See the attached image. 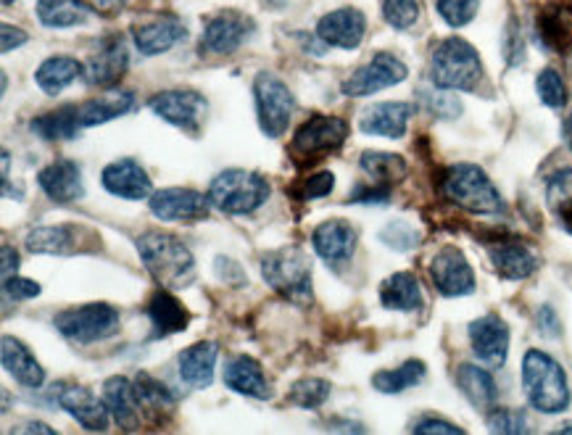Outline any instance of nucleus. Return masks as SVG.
Masks as SVG:
<instances>
[{
    "instance_id": "obj_20",
    "label": "nucleus",
    "mask_w": 572,
    "mask_h": 435,
    "mask_svg": "<svg viewBox=\"0 0 572 435\" xmlns=\"http://www.w3.org/2000/svg\"><path fill=\"white\" fill-rule=\"evenodd\" d=\"M417 114V106L406 101H385L372 103L359 114V130L372 138L399 140L409 130L412 116Z\"/></svg>"
},
{
    "instance_id": "obj_56",
    "label": "nucleus",
    "mask_w": 572,
    "mask_h": 435,
    "mask_svg": "<svg viewBox=\"0 0 572 435\" xmlns=\"http://www.w3.org/2000/svg\"><path fill=\"white\" fill-rule=\"evenodd\" d=\"M0 256H3V264H0V269H3V280L11 275H16V269H19V254H16L14 248L8 246V243H3V248H0Z\"/></svg>"
},
{
    "instance_id": "obj_23",
    "label": "nucleus",
    "mask_w": 572,
    "mask_h": 435,
    "mask_svg": "<svg viewBox=\"0 0 572 435\" xmlns=\"http://www.w3.org/2000/svg\"><path fill=\"white\" fill-rule=\"evenodd\" d=\"M37 185L58 206H69V203H77L85 196L82 169L72 159H56L48 167L40 169L37 172Z\"/></svg>"
},
{
    "instance_id": "obj_21",
    "label": "nucleus",
    "mask_w": 572,
    "mask_h": 435,
    "mask_svg": "<svg viewBox=\"0 0 572 435\" xmlns=\"http://www.w3.org/2000/svg\"><path fill=\"white\" fill-rule=\"evenodd\" d=\"M359 230L348 219H327L312 232V248L327 267H341L356 251Z\"/></svg>"
},
{
    "instance_id": "obj_32",
    "label": "nucleus",
    "mask_w": 572,
    "mask_h": 435,
    "mask_svg": "<svg viewBox=\"0 0 572 435\" xmlns=\"http://www.w3.org/2000/svg\"><path fill=\"white\" fill-rule=\"evenodd\" d=\"M457 388L462 391V396L470 401L478 412H491L496 401H499V388H496V380L488 370L478 367V364H459L457 367Z\"/></svg>"
},
{
    "instance_id": "obj_39",
    "label": "nucleus",
    "mask_w": 572,
    "mask_h": 435,
    "mask_svg": "<svg viewBox=\"0 0 572 435\" xmlns=\"http://www.w3.org/2000/svg\"><path fill=\"white\" fill-rule=\"evenodd\" d=\"M135 391H138L140 406H143L145 414H151V417H167V414H172L174 409L172 391L153 375L140 372V375L135 377Z\"/></svg>"
},
{
    "instance_id": "obj_8",
    "label": "nucleus",
    "mask_w": 572,
    "mask_h": 435,
    "mask_svg": "<svg viewBox=\"0 0 572 435\" xmlns=\"http://www.w3.org/2000/svg\"><path fill=\"white\" fill-rule=\"evenodd\" d=\"M254 101L261 135H267L269 140L283 138L296 111V98L290 87L277 74L259 72L254 80Z\"/></svg>"
},
{
    "instance_id": "obj_48",
    "label": "nucleus",
    "mask_w": 572,
    "mask_h": 435,
    "mask_svg": "<svg viewBox=\"0 0 572 435\" xmlns=\"http://www.w3.org/2000/svg\"><path fill=\"white\" fill-rule=\"evenodd\" d=\"M449 93L451 90H441V87H435V93H422L430 114L438 116V119H457L462 114V103L457 98H451Z\"/></svg>"
},
{
    "instance_id": "obj_50",
    "label": "nucleus",
    "mask_w": 572,
    "mask_h": 435,
    "mask_svg": "<svg viewBox=\"0 0 572 435\" xmlns=\"http://www.w3.org/2000/svg\"><path fill=\"white\" fill-rule=\"evenodd\" d=\"M40 283L35 280H29V277H19V275H11L3 280V293L8 298H14V301H29V298H37L40 296Z\"/></svg>"
},
{
    "instance_id": "obj_26",
    "label": "nucleus",
    "mask_w": 572,
    "mask_h": 435,
    "mask_svg": "<svg viewBox=\"0 0 572 435\" xmlns=\"http://www.w3.org/2000/svg\"><path fill=\"white\" fill-rule=\"evenodd\" d=\"M101 396L111 412V420L122 430H138L140 417H143V406H140L138 391H135V380L124 375L109 377L101 388Z\"/></svg>"
},
{
    "instance_id": "obj_16",
    "label": "nucleus",
    "mask_w": 572,
    "mask_h": 435,
    "mask_svg": "<svg viewBox=\"0 0 572 435\" xmlns=\"http://www.w3.org/2000/svg\"><path fill=\"white\" fill-rule=\"evenodd\" d=\"M470 346L486 367H504L509 356V325L499 314H483L467 327Z\"/></svg>"
},
{
    "instance_id": "obj_55",
    "label": "nucleus",
    "mask_w": 572,
    "mask_h": 435,
    "mask_svg": "<svg viewBox=\"0 0 572 435\" xmlns=\"http://www.w3.org/2000/svg\"><path fill=\"white\" fill-rule=\"evenodd\" d=\"M0 35H3V53H11L16 48H22L29 40V35L22 27H11V24H3L0 27Z\"/></svg>"
},
{
    "instance_id": "obj_24",
    "label": "nucleus",
    "mask_w": 572,
    "mask_h": 435,
    "mask_svg": "<svg viewBox=\"0 0 572 435\" xmlns=\"http://www.w3.org/2000/svg\"><path fill=\"white\" fill-rule=\"evenodd\" d=\"M145 314L151 319V335H148L151 341L172 338V335L182 333V330L190 325L188 306L182 304L180 298L167 288H159L148 298Z\"/></svg>"
},
{
    "instance_id": "obj_33",
    "label": "nucleus",
    "mask_w": 572,
    "mask_h": 435,
    "mask_svg": "<svg viewBox=\"0 0 572 435\" xmlns=\"http://www.w3.org/2000/svg\"><path fill=\"white\" fill-rule=\"evenodd\" d=\"M135 106V95L130 90H106L98 98H90V101L80 103V124L82 130L87 127H101V124H109L119 116H124L127 111H132Z\"/></svg>"
},
{
    "instance_id": "obj_9",
    "label": "nucleus",
    "mask_w": 572,
    "mask_h": 435,
    "mask_svg": "<svg viewBox=\"0 0 572 435\" xmlns=\"http://www.w3.org/2000/svg\"><path fill=\"white\" fill-rule=\"evenodd\" d=\"M148 109L159 116L161 122L172 124L188 135H198L206 122V114H209V103L193 87H172V90L151 95Z\"/></svg>"
},
{
    "instance_id": "obj_47",
    "label": "nucleus",
    "mask_w": 572,
    "mask_h": 435,
    "mask_svg": "<svg viewBox=\"0 0 572 435\" xmlns=\"http://www.w3.org/2000/svg\"><path fill=\"white\" fill-rule=\"evenodd\" d=\"M488 430L491 433H528L525 414L517 409H493L488 412Z\"/></svg>"
},
{
    "instance_id": "obj_42",
    "label": "nucleus",
    "mask_w": 572,
    "mask_h": 435,
    "mask_svg": "<svg viewBox=\"0 0 572 435\" xmlns=\"http://www.w3.org/2000/svg\"><path fill=\"white\" fill-rule=\"evenodd\" d=\"M546 203L562 219L567 217V211H572V169H557L546 180Z\"/></svg>"
},
{
    "instance_id": "obj_58",
    "label": "nucleus",
    "mask_w": 572,
    "mask_h": 435,
    "mask_svg": "<svg viewBox=\"0 0 572 435\" xmlns=\"http://www.w3.org/2000/svg\"><path fill=\"white\" fill-rule=\"evenodd\" d=\"M22 433H45V435H53L56 430L51 425H43V422H27L22 428Z\"/></svg>"
},
{
    "instance_id": "obj_40",
    "label": "nucleus",
    "mask_w": 572,
    "mask_h": 435,
    "mask_svg": "<svg viewBox=\"0 0 572 435\" xmlns=\"http://www.w3.org/2000/svg\"><path fill=\"white\" fill-rule=\"evenodd\" d=\"M333 393V385L325 377H301L290 385L288 401L298 409H319Z\"/></svg>"
},
{
    "instance_id": "obj_17",
    "label": "nucleus",
    "mask_w": 572,
    "mask_h": 435,
    "mask_svg": "<svg viewBox=\"0 0 572 435\" xmlns=\"http://www.w3.org/2000/svg\"><path fill=\"white\" fill-rule=\"evenodd\" d=\"M185 37H188V24L172 14H159L140 24H132V43L140 56H161V53L172 51Z\"/></svg>"
},
{
    "instance_id": "obj_44",
    "label": "nucleus",
    "mask_w": 572,
    "mask_h": 435,
    "mask_svg": "<svg viewBox=\"0 0 572 435\" xmlns=\"http://www.w3.org/2000/svg\"><path fill=\"white\" fill-rule=\"evenodd\" d=\"M435 11L443 19V24L459 29L478 16L480 0H435Z\"/></svg>"
},
{
    "instance_id": "obj_28",
    "label": "nucleus",
    "mask_w": 572,
    "mask_h": 435,
    "mask_svg": "<svg viewBox=\"0 0 572 435\" xmlns=\"http://www.w3.org/2000/svg\"><path fill=\"white\" fill-rule=\"evenodd\" d=\"M225 385L230 391L240 393V396H248V399H272V385L264 375V367L248 354L232 356L230 362L225 364Z\"/></svg>"
},
{
    "instance_id": "obj_57",
    "label": "nucleus",
    "mask_w": 572,
    "mask_h": 435,
    "mask_svg": "<svg viewBox=\"0 0 572 435\" xmlns=\"http://www.w3.org/2000/svg\"><path fill=\"white\" fill-rule=\"evenodd\" d=\"M90 8L103 16H114L116 11L124 8V0H90Z\"/></svg>"
},
{
    "instance_id": "obj_13",
    "label": "nucleus",
    "mask_w": 572,
    "mask_h": 435,
    "mask_svg": "<svg viewBox=\"0 0 572 435\" xmlns=\"http://www.w3.org/2000/svg\"><path fill=\"white\" fill-rule=\"evenodd\" d=\"M209 209V196L193 188H161L148 198V211L159 222H198L209 217Z\"/></svg>"
},
{
    "instance_id": "obj_37",
    "label": "nucleus",
    "mask_w": 572,
    "mask_h": 435,
    "mask_svg": "<svg viewBox=\"0 0 572 435\" xmlns=\"http://www.w3.org/2000/svg\"><path fill=\"white\" fill-rule=\"evenodd\" d=\"M425 375H428V367H425L422 359H406L396 370L375 372L372 375V388L377 393H385V396H396V393H404L414 385H420Z\"/></svg>"
},
{
    "instance_id": "obj_41",
    "label": "nucleus",
    "mask_w": 572,
    "mask_h": 435,
    "mask_svg": "<svg viewBox=\"0 0 572 435\" xmlns=\"http://www.w3.org/2000/svg\"><path fill=\"white\" fill-rule=\"evenodd\" d=\"M377 238H380V243H385V246L391 248V251H401V254H406V251H412V248L420 246L422 232L414 225H409V222H404V219H396V222H388L383 230L377 232Z\"/></svg>"
},
{
    "instance_id": "obj_53",
    "label": "nucleus",
    "mask_w": 572,
    "mask_h": 435,
    "mask_svg": "<svg viewBox=\"0 0 572 435\" xmlns=\"http://www.w3.org/2000/svg\"><path fill=\"white\" fill-rule=\"evenodd\" d=\"M536 325H538V333L544 335V338H551V341H557L559 335H562V322H559L554 306H549V304H544L536 312Z\"/></svg>"
},
{
    "instance_id": "obj_49",
    "label": "nucleus",
    "mask_w": 572,
    "mask_h": 435,
    "mask_svg": "<svg viewBox=\"0 0 572 435\" xmlns=\"http://www.w3.org/2000/svg\"><path fill=\"white\" fill-rule=\"evenodd\" d=\"M391 201V188L388 185H356L351 193H348V203H359V206H385Z\"/></svg>"
},
{
    "instance_id": "obj_45",
    "label": "nucleus",
    "mask_w": 572,
    "mask_h": 435,
    "mask_svg": "<svg viewBox=\"0 0 572 435\" xmlns=\"http://www.w3.org/2000/svg\"><path fill=\"white\" fill-rule=\"evenodd\" d=\"M383 16L393 29H412L420 19V3L417 0H383Z\"/></svg>"
},
{
    "instance_id": "obj_29",
    "label": "nucleus",
    "mask_w": 572,
    "mask_h": 435,
    "mask_svg": "<svg viewBox=\"0 0 572 435\" xmlns=\"http://www.w3.org/2000/svg\"><path fill=\"white\" fill-rule=\"evenodd\" d=\"M488 256H491L493 269L499 272L504 280H525V277L536 275V269L541 267V259L530 246L517 243V240H499L488 246Z\"/></svg>"
},
{
    "instance_id": "obj_4",
    "label": "nucleus",
    "mask_w": 572,
    "mask_h": 435,
    "mask_svg": "<svg viewBox=\"0 0 572 435\" xmlns=\"http://www.w3.org/2000/svg\"><path fill=\"white\" fill-rule=\"evenodd\" d=\"M430 82L451 93H475L483 82L480 53L464 37H446L430 56Z\"/></svg>"
},
{
    "instance_id": "obj_22",
    "label": "nucleus",
    "mask_w": 572,
    "mask_h": 435,
    "mask_svg": "<svg viewBox=\"0 0 572 435\" xmlns=\"http://www.w3.org/2000/svg\"><path fill=\"white\" fill-rule=\"evenodd\" d=\"M101 185L106 193L124 201H145L153 196V182L135 159H116L101 172Z\"/></svg>"
},
{
    "instance_id": "obj_6",
    "label": "nucleus",
    "mask_w": 572,
    "mask_h": 435,
    "mask_svg": "<svg viewBox=\"0 0 572 435\" xmlns=\"http://www.w3.org/2000/svg\"><path fill=\"white\" fill-rule=\"evenodd\" d=\"M441 190L454 206L470 211V214L493 217L504 211V198H501L499 188L478 164H451L443 174Z\"/></svg>"
},
{
    "instance_id": "obj_10",
    "label": "nucleus",
    "mask_w": 572,
    "mask_h": 435,
    "mask_svg": "<svg viewBox=\"0 0 572 435\" xmlns=\"http://www.w3.org/2000/svg\"><path fill=\"white\" fill-rule=\"evenodd\" d=\"M348 138V122L341 116H312L296 130L290 140V151L301 161L325 159L330 153L341 151Z\"/></svg>"
},
{
    "instance_id": "obj_25",
    "label": "nucleus",
    "mask_w": 572,
    "mask_h": 435,
    "mask_svg": "<svg viewBox=\"0 0 572 435\" xmlns=\"http://www.w3.org/2000/svg\"><path fill=\"white\" fill-rule=\"evenodd\" d=\"M82 235H87V230L80 225H35L24 235V248L29 254L69 256L80 251Z\"/></svg>"
},
{
    "instance_id": "obj_34",
    "label": "nucleus",
    "mask_w": 572,
    "mask_h": 435,
    "mask_svg": "<svg viewBox=\"0 0 572 435\" xmlns=\"http://www.w3.org/2000/svg\"><path fill=\"white\" fill-rule=\"evenodd\" d=\"M85 77V64L72 56H51L45 58L43 64L37 66L35 82L45 95H61L66 87H72L74 82Z\"/></svg>"
},
{
    "instance_id": "obj_1",
    "label": "nucleus",
    "mask_w": 572,
    "mask_h": 435,
    "mask_svg": "<svg viewBox=\"0 0 572 435\" xmlns=\"http://www.w3.org/2000/svg\"><path fill=\"white\" fill-rule=\"evenodd\" d=\"M138 256L159 288L182 290L196 280V259L188 243L172 232L148 230L135 240Z\"/></svg>"
},
{
    "instance_id": "obj_60",
    "label": "nucleus",
    "mask_w": 572,
    "mask_h": 435,
    "mask_svg": "<svg viewBox=\"0 0 572 435\" xmlns=\"http://www.w3.org/2000/svg\"><path fill=\"white\" fill-rule=\"evenodd\" d=\"M557 433H572V422H562L557 428Z\"/></svg>"
},
{
    "instance_id": "obj_11",
    "label": "nucleus",
    "mask_w": 572,
    "mask_h": 435,
    "mask_svg": "<svg viewBox=\"0 0 572 435\" xmlns=\"http://www.w3.org/2000/svg\"><path fill=\"white\" fill-rule=\"evenodd\" d=\"M409 77V69L399 56L393 53H375L364 66L354 69L341 85V93L346 98H370L375 93H383L388 87H396Z\"/></svg>"
},
{
    "instance_id": "obj_43",
    "label": "nucleus",
    "mask_w": 572,
    "mask_h": 435,
    "mask_svg": "<svg viewBox=\"0 0 572 435\" xmlns=\"http://www.w3.org/2000/svg\"><path fill=\"white\" fill-rule=\"evenodd\" d=\"M536 93L538 98H541V103L549 106V109H562L567 103L565 80H562V74H559L557 69H551V66H546V69L538 72Z\"/></svg>"
},
{
    "instance_id": "obj_27",
    "label": "nucleus",
    "mask_w": 572,
    "mask_h": 435,
    "mask_svg": "<svg viewBox=\"0 0 572 435\" xmlns=\"http://www.w3.org/2000/svg\"><path fill=\"white\" fill-rule=\"evenodd\" d=\"M219 346L214 341H198L193 346L182 348L177 356V372L180 380L188 388L203 391L214 383V372H217Z\"/></svg>"
},
{
    "instance_id": "obj_7",
    "label": "nucleus",
    "mask_w": 572,
    "mask_h": 435,
    "mask_svg": "<svg viewBox=\"0 0 572 435\" xmlns=\"http://www.w3.org/2000/svg\"><path fill=\"white\" fill-rule=\"evenodd\" d=\"M53 327L61 338L80 346H90V343H101L106 338H114L122 327V314L119 309L103 301L95 304H82L64 309L53 317Z\"/></svg>"
},
{
    "instance_id": "obj_38",
    "label": "nucleus",
    "mask_w": 572,
    "mask_h": 435,
    "mask_svg": "<svg viewBox=\"0 0 572 435\" xmlns=\"http://www.w3.org/2000/svg\"><path fill=\"white\" fill-rule=\"evenodd\" d=\"M359 169H362L372 182L377 185H396L406 177L409 172V164H406L404 156L399 153H385V151H364L359 156Z\"/></svg>"
},
{
    "instance_id": "obj_15",
    "label": "nucleus",
    "mask_w": 572,
    "mask_h": 435,
    "mask_svg": "<svg viewBox=\"0 0 572 435\" xmlns=\"http://www.w3.org/2000/svg\"><path fill=\"white\" fill-rule=\"evenodd\" d=\"M53 393H56V404L66 414H72L85 430H90V433L109 430L111 412L106 401H103V396H95L90 388L77 383H61L58 388H53Z\"/></svg>"
},
{
    "instance_id": "obj_5",
    "label": "nucleus",
    "mask_w": 572,
    "mask_h": 435,
    "mask_svg": "<svg viewBox=\"0 0 572 435\" xmlns=\"http://www.w3.org/2000/svg\"><path fill=\"white\" fill-rule=\"evenodd\" d=\"M211 206L230 217H246L259 211L272 196V185L254 169L232 167L219 172L206 190Z\"/></svg>"
},
{
    "instance_id": "obj_52",
    "label": "nucleus",
    "mask_w": 572,
    "mask_h": 435,
    "mask_svg": "<svg viewBox=\"0 0 572 435\" xmlns=\"http://www.w3.org/2000/svg\"><path fill=\"white\" fill-rule=\"evenodd\" d=\"M214 272H217V277L225 285L248 283V277H246V272H243V267H240L235 259H230V256H217V259H214Z\"/></svg>"
},
{
    "instance_id": "obj_12",
    "label": "nucleus",
    "mask_w": 572,
    "mask_h": 435,
    "mask_svg": "<svg viewBox=\"0 0 572 435\" xmlns=\"http://www.w3.org/2000/svg\"><path fill=\"white\" fill-rule=\"evenodd\" d=\"M256 32V22L240 11H222L211 16L201 35L203 56H232L240 45H246Z\"/></svg>"
},
{
    "instance_id": "obj_51",
    "label": "nucleus",
    "mask_w": 572,
    "mask_h": 435,
    "mask_svg": "<svg viewBox=\"0 0 572 435\" xmlns=\"http://www.w3.org/2000/svg\"><path fill=\"white\" fill-rule=\"evenodd\" d=\"M504 56H507L509 66L522 64V58H525V40H522V32L515 19L507 24V32H504Z\"/></svg>"
},
{
    "instance_id": "obj_3",
    "label": "nucleus",
    "mask_w": 572,
    "mask_h": 435,
    "mask_svg": "<svg viewBox=\"0 0 572 435\" xmlns=\"http://www.w3.org/2000/svg\"><path fill=\"white\" fill-rule=\"evenodd\" d=\"M261 277L277 296L296 306H309L314 298L312 259L304 248H272L261 256Z\"/></svg>"
},
{
    "instance_id": "obj_2",
    "label": "nucleus",
    "mask_w": 572,
    "mask_h": 435,
    "mask_svg": "<svg viewBox=\"0 0 572 435\" xmlns=\"http://www.w3.org/2000/svg\"><path fill=\"white\" fill-rule=\"evenodd\" d=\"M522 391L528 404L541 414H562L572 401L565 367L538 348L522 356Z\"/></svg>"
},
{
    "instance_id": "obj_30",
    "label": "nucleus",
    "mask_w": 572,
    "mask_h": 435,
    "mask_svg": "<svg viewBox=\"0 0 572 435\" xmlns=\"http://www.w3.org/2000/svg\"><path fill=\"white\" fill-rule=\"evenodd\" d=\"M0 362H3V370L14 377L19 385H24V388H43L45 370L40 367L35 354L14 335H3L0 338Z\"/></svg>"
},
{
    "instance_id": "obj_31",
    "label": "nucleus",
    "mask_w": 572,
    "mask_h": 435,
    "mask_svg": "<svg viewBox=\"0 0 572 435\" xmlns=\"http://www.w3.org/2000/svg\"><path fill=\"white\" fill-rule=\"evenodd\" d=\"M380 304L388 312H420L425 306L422 285L412 272H393L380 285Z\"/></svg>"
},
{
    "instance_id": "obj_19",
    "label": "nucleus",
    "mask_w": 572,
    "mask_h": 435,
    "mask_svg": "<svg viewBox=\"0 0 572 435\" xmlns=\"http://www.w3.org/2000/svg\"><path fill=\"white\" fill-rule=\"evenodd\" d=\"M127 69H130V51H127V43H124L119 35H111L98 45V51H95L93 56L87 58L85 82L93 87L111 90L116 82L122 80Z\"/></svg>"
},
{
    "instance_id": "obj_36",
    "label": "nucleus",
    "mask_w": 572,
    "mask_h": 435,
    "mask_svg": "<svg viewBox=\"0 0 572 435\" xmlns=\"http://www.w3.org/2000/svg\"><path fill=\"white\" fill-rule=\"evenodd\" d=\"M37 22L48 29H69L85 24L93 8L85 0H37Z\"/></svg>"
},
{
    "instance_id": "obj_35",
    "label": "nucleus",
    "mask_w": 572,
    "mask_h": 435,
    "mask_svg": "<svg viewBox=\"0 0 572 435\" xmlns=\"http://www.w3.org/2000/svg\"><path fill=\"white\" fill-rule=\"evenodd\" d=\"M29 130L45 143H58V140H74L80 135V106H58L48 114L35 116L29 122Z\"/></svg>"
},
{
    "instance_id": "obj_46",
    "label": "nucleus",
    "mask_w": 572,
    "mask_h": 435,
    "mask_svg": "<svg viewBox=\"0 0 572 435\" xmlns=\"http://www.w3.org/2000/svg\"><path fill=\"white\" fill-rule=\"evenodd\" d=\"M335 188V174L330 169H319V172L309 174L301 185H298V198L301 201H314V198L330 196Z\"/></svg>"
},
{
    "instance_id": "obj_14",
    "label": "nucleus",
    "mask_w": 572,
    "mask_h": 435,
    "mask_svg": "<svg viewBox=\"0 0 572 435\" xmlns=\"http://www.w3.org/2000/svg\"><path fill=\"white\" fill-rule=\"evenodd\" d=\"M430 280L443 298H462L475 293V272L467 256L454 246H443L430 259Z\"/></svg>"
},
{
    "instance_id": "obj_18",
    "label": "nucleus",
    "mask_w": 572,
    "mask_h": 435,
    "mask_svg": "<svg viewBox=\"0 0 572 435\" xmlns=\"http://www.w3.org/2000/svg\"><path fill=\"white\" fill-rule=\"evenodd\" d=\"M364 35H367V16L359 8H335L317 22V37L330 48L356 51L364 43Z\"/></svg>"
},
{
    "instance_id": "obj_54",
    "label": "nucleus",
    "mask_w": 572,
    "mask_h": 435,
    "mask_svg": "<svg viewBox=\"0 0 572 435\" xmlns=\"http://www.w3.org/2000/svg\"><path fill=\"white\" fill-rule=\"evenodd\" d=\"M412 430L414 433H451V435L464 433L459 425H454V422H449V420H443V417H435V414H425L420 422H414Z\"/></svg>"
},
{
    "instance_id": "obj_61",
    "label": "nucleus",
    "mask_w": 572,
    "mask_h": 435,
    "mask_svg": "<svg viewBox=\"0 0 572 435\" xmlns=\"http://www.w3.org/2000/svg\"><path fill=\"white\" fill-rule=\"evenodd\" d=\"M11 3H14V0H3V6H11Z\"/></svg>"
},
{
    "instance_id": "obj_59",
    "label": "nucleus",
    "mask_w": 572,
    "mask_h": 435,
    "mask_svg": "<svg viewBox=\"0 0 572 435\" xmlns=\"http://www.w3.org/2000/svg\"><path fill=\"white\" fill-rule=\"evenodd\" d=\"M565 140L572 148V111H570V119H567V124H565Z\"/></svg>"
}]
</instances>
